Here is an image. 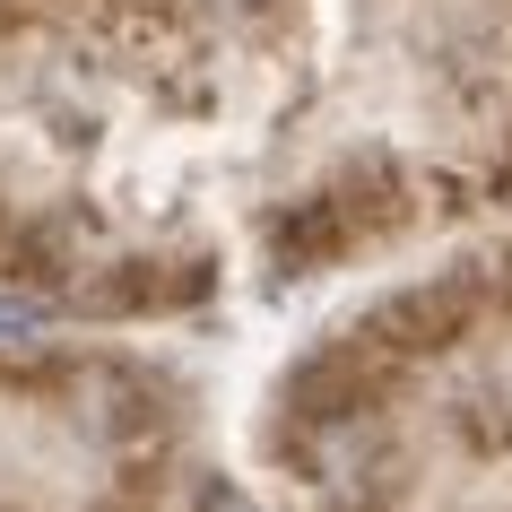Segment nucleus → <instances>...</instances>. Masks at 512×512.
<instances>
[{
    "mask_svg": "<svg viewBox=\"0 0 512 512\" xmlns=\"http://www.w3.org/2000/svg\"><path fill=\"white\" fill-rule=\"evenodd\" d=\"M0 330H35V304H0Z\"/></svg>",
    "mask_w": 512,
    "mask_h": 512,
    "instance_id": "obj_1",
    "label": "nucleus"
}]
</instances>
